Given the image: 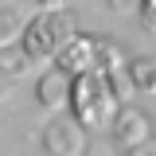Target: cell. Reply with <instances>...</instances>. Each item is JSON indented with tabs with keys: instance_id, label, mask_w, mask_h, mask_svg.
<instances>
[{
	"instance_id": "6da1fadb",
	"label": "cell",
	"mask_w": 156,
	"mask_h": 156,
	"mask_svg": "<svg viewBox=\"0 0 156 156\" xmlns=\"http://www.w3.org/2000/svg\"><path fill=\"white\" fill-rule=\"evenodd\" d=\"M70 113L90 129V133H113L117 113L125 109V98L117 90L113 74L105 70H86V74H74V86H70Z\"/></svg>"
},
{
	"instance_id": "7a4b0ae2",
	"label": "cell",
	"mask_w": 156,
	"mask_h": 156,
	"mask_svg": "<svg viewBox=\"0 0 156 156\" xmlns=\"http://www.w3.org/2000/svg\"><path fill=\"white\" fill-rule=\"evenodd\" d=\"M74 31H78V16H74L70 4H66V8H55V12L39 8L31 20H23L20 43H23V51L35 58V62H43V58H55V51L74 35Z\"/></svg>"
},
{
	"instance_id": "3957f363",
	"label": "cell",
	"mask_w": 156,
	"mask_h": 156,
	"mask_svg": "<svg viewBox=\"0 0 156 156\" xmlns=\"http://www.w3.org/2000/svg\"><path fill=\"white\" fill-rule=\"evenodd\" d=\"M39 144H43V152H51V156H82L90 148V129H86L74 113H62V109H58V113L43 125Z\"/></svg>"
},
{
	"instance_id": "277c9868",
	"label": "cell",
	"mask_w": 156,
	"mask_h": 156,
	"mask_svg": "<svg viewBox=\"0 0 156 156\" xmlns=\"http://www.w3.org/2000/svg\"><path fill=\"white\" fill-rule=\"evenodd\" d=\"M152 140V117L144 113V109H133V105H125L113 121V144L117 152H140L144 144Z\"/></svg>"
},
{
	"instance_id": "5b68a950",
	"label": "cell",
	"mask_w": 156,
	"mask_h": 156,
	"mask_svg": "<svg viewBox=\"0 0 156 156\" xmlns=\"http://www.w3.org/2000/svg\"><path fill=\"white\" fill-rule=\"evenodd\" d=\"M55 66H62L66 74H86L98 66V35H86V31H74L51 58Z\"/></svg>"
},
{
	"instance_id": "8992f818",
	"label": "cell",
	"mask_w": 156,
	"mask_h": 156,
	"mask_svg": "<svg viewBox=\"0 0 156 156\" xmlns=\"http://www.w3.org/2000/svg\"><path fill=\"white\" fill-rule=\"evenodd\" d=\"M70 86H74V74H66L62 66H51V70H43L35 78V101L43 109L58 113V109L70 105Z\"/></svg>"
},
{
	"instance_id": "52a82bcc",
	"label": "cell",
	"mask_w": 156,
	"mask_h": 156,
	"mask_svg": "<svg viewBox=\"0 0 156 156\" xmlns=\"http://www.w3.org/2000/svg\"><path fill=\"white\" fill-rule=\"evenodd\" d=\"M31 62H35V58L23 51V43H20V39L0 43V74H4V78H23L27 70H31Z\"/></svg>"
},
{
	"instance_id": "ba28073f",
	"label": "cell",
	"mask_w": 156,
	"mask_h": 156,
	"mask_svg": "<svg viewBox=\"0 0 156 156\" xmlns=\"http://www.w3.org/2000/svg\"><path fill=\"white\" fill-rule=\"evenodd\" d=\"M98 70H105V74H125V70H129L125 47H121L117 39L98 35Z\"/></svg>"
},
{
	"instance_id": "9c48e42d",
	"label": "cell",
	"mask_w": 156,
	"mask_h": 156,
	"mask_svg": "<svg viewBox=\"0 0 156 156\" xmlns=\"http://www.w3.org/2000/svg\"><path fill=\"white\" fill-rule=\"evenodd\" d=\"M129 78H133L136 94H152L156 98V55H136V58H129Z\"/></svg>"
},
{
	"instance_id": "30bf717a",
	"label": "cell",
	"mask_w": 156,
	"mask_h": 156,
	"mask_svg": "<svg viewBox=\"0 0 156 156\" xmlns=\"http://www.w3.org/2000/svg\"><path fill=\"white\" fill-rule=\"evenodd\" d=\"M20 31H23V16H20L12 4H0V43L20 39Z\"/></svg>"
},
{
	"instance_id": "8fae6325",
	"label": "cell",
	"mask_w": 156,
	"mask_h": 156,
	"mask_svg": "<svg viewBox=\"0 0 156 156\" xmlns=\"http://www.w3.org/2000/svg\"><path fill=\"white\" fill-rule=\"evenodd\" d=\"M136 20H140V31L144 35H156V0H140Z\"/></svg>"
},
{
	"instance_id": "7c38bea8",
	"label": "cell",
	"mask_w": 156,
	"mask_h": 156,
	"mask_svg": "<svg viewBox=\"0 0 156 156\" xmlns=\"http://www.w3.org/2000/svg\"><path fill=\"white\" fill-rule=\"evenodd\" d=\"M105 8L113 16H136L140 12V0H105Z\"/></svg>"
},
{
	"instance_id": "4fadbf2b",
	"label": "cell",
	"mask_w": 156,
	"mask_h": 156,
	"mask_svg": "<svg viewBox=\"0 0 156 156\" xmlns=\"http://www.w3.org/2000/svg\"><path fill=\"white\" fill-rule=\"evenodd\" d=\"M39 8H47V12H55V8H66V0H35Z\"/></svg>"
},
{
	"instance_id": "5bb4252c",
	"label": "cell",
	"mask_w": 156,
	"mask_h": 156,
	"mask_svg": "<svg viewBox=\"0 0 156 156\" xmlns=\"http://www.w3.org/2000/svg\"><path fill=\"white\" fill-rule=\"evenodd\" d=\"M8 98V86H4V74H0V101Z\"/></svg>"
}]
</instances>
